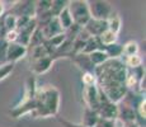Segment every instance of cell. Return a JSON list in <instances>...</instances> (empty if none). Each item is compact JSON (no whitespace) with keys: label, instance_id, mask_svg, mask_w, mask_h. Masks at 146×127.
Wrapping results in <instances>:
<instances>
[{"label":"cell","instance_id":"obj_1","mask_svg":"<svg viewBox=\"0 0 146 127\" xmlns=\"http://www.w3.org/2000/svg\"><path fill=\"white\" fill-rule=\"evenodd\" d=\"M94 75L97 79V88L108 100L118 104L127 93L126 75L127 67L121 59H109L103 65L95 67Z\"/></svg>","mask_w":146,"mask_h":127},{"label":"cell","instance_id":"obj_2","mask_svg":"<svg viewBox=\"0 0 146 127\" xmlns=\"http://www.w3.org/2000/svg\"><path fill=\"white\" fill-rule=\"evenodd\" d=\"M60 106V92L55 86H46L37 90L32 100L29 113L35 118H47L56 116Z\"/></svg>","mask_w":146,"mask_h":127},{"label":"cell","instance_id":"obj_3","mask_svg":"<svg viewBox=\"0 0 146 127\" xmlns=\"http://www.w3.org/2000/svg\"><path fill=\"white\" fill-rule=\"evenodd\" d=\"M67 10L72 19V24L84 28L90 21V12L86 0H71L67 3Z\"/></svg>","mask_w":146,"mask_h":127},{"label":"cell","instance_id":"obj_4","mask_svg":"<svg viewBox=\"0 0 146 127\" xmlns=\"http://www.w3.org/2000/svg\"><path fill=\"white\" fill-rule=\"evenodd\" d=\"M88 5L92 19L107 21L108 17L113 12L112 4L107 0H93V1H88Z\"/></svg>","mask_w":146,"mask_h":127},{"label":"cell","instance_id":"obj_5","mask_svg":"<svg viewBox=\"0 0 146 127\" xmlns=\"http://www.w3.org/2000/svg\"><path fill=\"white\" fill-rule=\"evenodd\" d=\"M99 99H100V103L97 109L98 116H99L100 118H104V120L116 121L117 118H118V104L108 100L104 95H103V93H100V92H99Z\"/></svg>","mask_w":146,"mask_h":127},{"label":"cell","instance_id":"obj_6","mask_svg":"<svg viewBox=\"0 0 146 127\" xmlns=\"http://www.w3.org/2000/svg\"><path fill=\"white\" fill-rule=\"evenodd\" d=\"M8 13L14 17H26V18H35L36 17V1L33 0H19L14 1L12 8Z\"/></svg>","mask_w":146,"mask_h":127},{"label":"cell","instance_id":"obj_7","mask_svg":"<svg viewBox=\"0 0 146 127\" xmlns=\"http://www.w3.org/2000/svg\"><path fill=\"white\" fill-rule=\"evenodd\" d=\"M83 98H84V102H85V107L97 111L98 107H99V103H100L99 90H98L97 85L84 86V89H83Z\"/></svg>","mask_w":146,"mask_h":127},{"label":"cell","instance_id":"obj_8","mask_svg":"<svg viewBox=\"0 0 146 127\" xmlns=\"http://www.w3.org/2000/svg\"><path fill=\"white\" fill-rule=\"evenodd\" d=\"M28 55V49L26 46L13 42V43L8 45V51H7V63L17 64L18 61H21L22 59H24Z\"/></svg>","mask_w":146,"mask_h":127},{"label":"cell","instance_id":"obj_9","mask_svg":"<svg viewBox=\"0 0 146 127\" xmlns=\"http://www.w3.org/2000/svg\"><path fill=\"white\" fill-rule=\"evenodd\" d=\"M53 65V60L51 56H43V57L36 59V60H31L29 70L35 75H42L47 72Z\"/></svg>","mask_w":146,"mask_h":127},{"label":"cell","instance_id":"obj_10","mask_svg":"<svg viewBox=\"0 0 146 127\" xmlns=\"http://www.w3.org/2000/svg\"><path fill=\"white\" fill-rule=\"evenodd\" d=\"M40 29H41L42 35H43L44 39L53 38V37H56V36L62 35L64 33V29L61 28V25H60V23H58L57 18H55V17H53V18L46 25H44V27L40 28Z\"/></svg>","mask_w":146,"mask_h":127},{"label":"cell","instance_id":"obj_11","mask_svg":"<svg viewBox=\"0 0 146 127\" xmlns=\"http://www.w3.org/2000/svg\"><path fill=\"white\" fill-rule=\"evenodd\" d=\"M85 32L88 33L90 37H99L104 31H107V22L106 21H98V19H92L85 24L84 27Z\"/></svg>","mask_w":146,"mask_h":127},{"label":"cell","instance_id":"obj_12","mask_svg":"<svg viewBox=\"0 0 146 127\" xmlns=\"http://www.w3.org/2000/svg\"><path fill=\"white\" fill-rule=\"evenodd\" d=\"M71 60L80 70H83V72H94L95 67L89 60V56L85 53H76L71 57Z\"/></svg>","mask_w":146,"mask_h":127},{"label":"cell","instance_id":"obj_13","mask_svg":"<svg viewBox=\"0 0 146 127\" xmlns=\"http://www.w3.org/2000/svg\"><path fill=\"white\" fill-rule=\"evenodd\" d=\"M98 120H99V116H98L97 111L88 108V107H84L80 125H83L84 127H95Z\"/></svg>","mask_w":146,"mask_h":127},{"label":"cell","instance_id":"obj_14","mask_svg":"<svg viewBox=\"0 0 146 127\" xmlns=\"http://www.w3.org/2000/svg\"><path fill=\"white\" fill-rule=\"evenodd\" d=\"M106 22H107V29L118 36V33L121 32V28H122V18H121L119 14L113 10Z\"/></svg>","mask_w":146,"mask_h":127},{"label":"cell","instance_id":"obj_15","mask_svg":"<svg viewBox=\"0 0 146 127\" xmlns=\"http://www.w3.org/2000/svg\"><path fill=\"white\" fill-rule=\"evenodd\" d=\"M140 51V45L133 39L127 41L125 45H122V56L123 57H128V56L139 55Z\"/></svg>","mask_w":146,"mask_h":127},{"label":"cell","instance_id":"obj_16","mask_svg":"<svg viewBox=\"0 0 146 127\" xmlns=\"http://www.w3.org/2000/svg\"><path fill=\"white\" fill-rule=\"evenodd\" d=\"M88 56H89V60H90V63L93 64L94 67L100 66V65H103L106 61L109 60L107 53L103 50H97V51H94V52L89 53Z\"/></svg>","mask_w":146,"mask_h":127},{"label":"cell","instance_id":"obj_17","mask_svg":"<svg viewBox=\"0 0 146 127\" xmlns=\"http://www.w3.org/2000/svg\"><path fill=\"white\" fill-rule=\"evenodd\" d=\"M97 38H98V41H99V43L102 45V47H107V46H109V45L116 43L117 39H118V36L114 35L113 32H111V31L107 29Z\"/></svg>","mask_w":146,"mask_h":127},{"label":"cell","instance_id":"obj_18","mask_svg":"<svg viewBox=\"0 0 146 127\" xmlns=\"http://www.w3.org/2000/svg\"><path fill=\"white\" fill-rule=\"evenodd\" d=\"M103 51L107 53L108 59H122V45L113 43L107 47H103Z\"/></svg>","mask_w":146,"mask_h":127},{"label":"cell","instance_id":"obj_19","mask_svg":"<svg viewBox=\"0 0 146 127\" xmlns=\"http://www.w3.org/2000/svg\"><path fill=\"white\" fill-rule=\"evenodd\" d=\"M97 50H103L102 45L99 43V41H98V38L95 37H89L86 39L85 45H84V49L81 51V53H85V55H89V53L94 52V51Z\"/></svg>","mask_w":146,"mask_h":127},{"label":"cell","instance_id":"obj_20","mask_svg":"<svg viewBox=\"0 0 146 127\" xmlns=\"http://www.w3.org/2000/svg\"><path fill=\"white\" fill-rule=\"evenodd\" d=\"M56 18H57L58 23H60L61 28L64 29V32H65L66 29H69V28L72 25V19H71V15H70L69 10H67V7L60 14H58Z\"/></svg>","mask_w":146,"mask_h":127},{"label":"cell","instance_id":"obj_21","mask_svg":"<svg viewBox=\"0 0 146 127\" xmlns=\"http://www.w3.org/2000/svg\"><path fill=\"white\" fill-rule=\"evenodd\" d=\"M125 64V66L127 69H136V67L142 66V59L140 55H133V56H128V57H123L121 59Z\"/></svg>","mask_w":146,"mask_h":127},{"label":"cell","instance_id":"obj_22","mask_svg":"<svg viewBox=\"0 0 146 127\" xmlns=\"http://www.w3.org/2000/svg\"><path fill=\"white\" fill-rule=\"evenodd\" d=\"M67 3L69 1H66V0H51V7H50L51 15L56 18L67 7Z\"/></svg>","mask_w":146,"mask_h":127},{"label":"cell","instance_id":"obj_23","mask_svg":"<svg viewBox=\"0 0 146 127\" xmlns=\"http://www.w3.org/2000/svg\"><path fill=\"white\" fill-rule=\"evenodd\" d=\"M44 42V38H43V35H42L41 29L40 28H36L35 32L32 33V36H31V39H29V45H28V50L29 49H33V47H37V46H41V45H43Z\"/></svg>","mask_w":146,"mask_h":127},{"label":"cell","instance_id":"obj_24","mask_svg":"<svg viewBox=\"0 0 146 127\" xmlns=\"http://www.w3.org/2000/svg\"><path fill=\"white\" fill-rule=\"evenodd\" d=\"M29 52H31V60H36V59L43 57V56H50V53L47 52L46 47H44L43 45L37 46V47H33V49H29L28 50V53Z\"/></svg>","mask_w":146,"mask_h":127},{"label":"cell","instance_id":"obj_25","mask_svg":"<svg viewBox=\"0 0 146 127\" xmlns=\"http://www.w3.org/2000/svg\"><path fill=\"white\" fill-rule=\"evenodd\" d=\"M1 19H3V23H4V27H5V29H7V32L15 29V27H17V17H14L13 14H10V13H7Z\"/></svg>","mask_w":146,"mask_h":127},{"label":"cell","instance_id":"obj_26","mask_svg":"<svg viewBox=\"0 0 146 127\" xmlns=\"http://www.w3.org/2000/svg\"><path fill=\"white\" fill-rule=\"evenodd\" d=\"M14 67H15V64L12 63H4L0 64V81L7 79L12 72L14 71Z\"/></svg>","mask_w":146,"mask_h":127},{"label":"cell","instance_id":"obj_27","mask_svg":"<svg viewBox=\"0 0 146 127\" xmlns=\"http://www.w3.org/2000/svg\"><path fill=\"white\" fill-rule=\"evenodd\" d=\"M50 7H51V0H40V1H36V15L50 12Z\"/></svg>","mask_w":146,"mask_h":127},{"label":"cell","instance_id":"obj_28","mask_svg":"<svg viewBox=\"0 0 146 127\" xmlns=\"http://www.w3.org/2000/svg\"><path fill=\"white\" fill-rule=\"evenodd\" d=\"M84 86L89 85H97V79H95L94 72H83V78H81Z\"/></svg>","mask_w":146,"mask_h":127},{"label":"cell","instance_id":"obj_29","mask_svg":"<svg viewBox=\"0 0 146 127\" xmlns=\"http://www.w3.org/2000/svg\"><path fill=\"white\" fill-rule=\"evenodd\" d=\"M8 42L4 38L0 39V64L7 63V51H8Z\"/></svg>","mask_w":146,"mask_h":127},{"label":"cell","instance_id":"obj_30","mask_svg":"<svg viewBox=\"0 0 146 127\" xmlns=\"http://www.w3.org/2000/svg\"><path fill=\"white\" fill-rule=\"evenodd\" d=\"M57 122L60 123V125H62V127H84L83 125H80V123L70 122V121L65 120V118H60V117H57Z\"/></svg>","mask_w":146,"mask_h":127},{"label":"cell","instance_id":"obj_31","mask_svg":"<svg viewBox=\"0 0 146 127\" xmlns=\"http://www.w3.org/2000/svg\"><path fill=\"white\" fill-rule=\"evenodd\" d=\"M113 125H114V121L104 120V118H100L99 117V120H98L95 127H113Z\"/></svg>","mask_w":146,"mask_h":127},{"label":"cell","instance_id":"obj_32","mask_svg":"<svg viewBox=\"0 0 146 127\" xmlns=\"http://www.w3.org/2000/svg\"><path fill=\"white\" fill-rule=\"evenodd\" d=\"M5 14H7V5H5L4 1L0 0V19H1Z\"/></svg>","mask_w":146,"mask_h":127}]
</instances>
